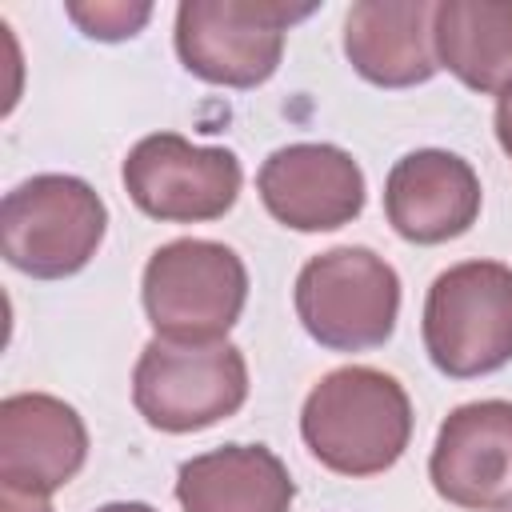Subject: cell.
Listing matches in <instances>:
<instances>
[{"mask_svg": "<svg viewBox=\"0 0 512 512\" xmlns=\"http://www.w3.org/2000/svg\"><path fill=\"white\" fill-rule=\"evenodd\" d=\"M428 0H360L344 16V56L376 88H412L436 76Z\"/></svg>", "mask_w": 512, "mask_h": 512, "instance_id": "13", "label": "cell"}, {"mask_svg": "<svg viewBox=\"0 0 512 512\" xmlns=\"http://www.w3.org/2000/svg\"><path fill=\"white\" fill-rule=\"evenodd\" d=\"M496 140H500L504 156L512 160V88H504L496 96Z\"/></svg>", "mask_w": 512, "mask_h": 512, "instance_id": "17", "label": "cell"}, {"mask_svg": "<svg viewBox=\"0 0 512 512\" xmlns=\"http://www.w3.org/2000/svg\"><path fill=\"white\" fill-rule=\"evenodd\" d=\"M176 500L184 512H288L296 484L272 448L224 444L180 464Z\"/></svg>", "mask_w": 512, "mask_h": 512, "instance_id": "14", "label": "cell"}, {"mask_svg": "<svg viewBox=\"0 0 512 512\" xmlns=\"http://www.w3.org/2000/svg\"><path fill=\"white\" fill-rule=\"evenodd\" d=\"M88 460V428L72 404L48 392L0 400V488L52 496Z\"/></svg>", "mask_w": 512, "mask_h": 512, "instance_id": "11", "label": "cell"}, {"mask_svg": "<svg viewBox=\"0 0 512 512\" xmlns=\"http://www.w3.org/2000/svg\"><path fill=\"white\" fill-rule=\"evenodd\" d=\"M0 512H52V508H48V496H28V492L0 488Z\"/></svg>", "mask_w": 512, "mask_h": 512, "instance_id": "18", "label": "cell"}, {"mask_svg": "<svg viewBox=\"0 0 512 512\" xmlns=\"http://www.w3.org/2000/svg\"><path fill=\"white\" fill-rule=\"evenodd\" d=\"M104 228L108 208L100 192L64 172H40L0 204V252L32 280L76 276L96 256Z\"/></svg>", "mask_w": 512, "mask_h": 512, "instance_id": "3", "label": "cell"}, {"mask_svg": "<svg viewBox=\"0 0 512 512\" xmlns=\"http://www.w3.org/2000/svg\"><path fill=\"white\" fill-rule=\"evenodd\" d=\"M132 204L164 224H200L224 216L244 184V168L228 148H204L180 132H152L124 160Z\"/></svg>", "mask_w": 512, "mask_h": 512, "instance_id": "8", "label": "cell"}, {"mask_svg": "<svg viewBox=\"0 0 512 512\" xmlns=\"http://www.w3.org/2000/svg\"><path fill=\"white\" fill-rule=\"evenodd\" d=\"M312 12L316 4L280 0H184L176 8V56L204 84L256 88L280 68L288 28Z\"/></svg>", "mask_w": 512, "mask_h": 512, "instance_id": "6", "label": "cell"}, {"mask_svg": "<svg viewBox=\"0 0 512 512\" xmlns=\"http://www.w3.org/2000/svg\"><path fill=\"white\" fill-rule=\"evenodd\" d=\"M500 512H512V504H508V508H500Z\"/></svg>", "mask_w": 512, "mask_h": 512, "instance_id": "20", "label": "cell"}, {"mask_svg": "<svg viewBox=\"0 0 512 512\" xmlns=\"http://www.w3.org/2000/svg\"><path fill=\"white\" fill-rule=\"evenodd\" d=\"M432 488L468 512L512 504V404L472 400L448 412L428 456Z\"/></svg>", "mask_w": 512, "mask_h": 512, "instance_id": "9", "label": "cell"}, {"mask_svg": "<svg viewBox=\"0 0 512 512\" xmlns=\"http://www.w3.org/2000/svg\"><path fill=\"white\" fill-rule=\"evenodd\" d=\"M296 316L328 352L380 348L400 316V276L372 248H328L296 276Z\"/></svg>", "mask_w": 512, "mask_h": 512, "instance_id": "5", "label": "cell"}, {"mask_svg": "<svg viewBox=\"0 0 512 512\" xmlns=\"http://www.w3.org/2000/svg\"><path fill=\"white\" fill-rule=\"evenodd\" d=\"M384 216L408 244L456 240L480 216V176L456 152L416 148L384 180Z\"/></svg>", "mask_w": 512, "mask_h": 512, "instance_id": "12", "label": "cell"}, {"mask_svg": "<svg viewBox=\"0 0 512 512\" xmlns=\"http://www.w3.org/2000/svg\"><path fill=\"white\" fill-rule=\"evenodd\" d=\"M256 192L272 220L292 232H332L360 216L364 208V172L352 152L336 144H284L260 172Z\"/></svg>", "mask_w": 512, "mask_h": 512, "instance_id": "10", "label": "cell"}, {"mask_svg": "<svg viewBox=\"0 0 512 512\" xmlns=\"http://www.w3.org/2000/svg\"><path fill=\"white\" fill-rule=\"evenodd\" d=\"M424 352L452 376L472 380L512 360V268L464 260L440 272L424 300Z\"/></svg>", "mask_w": 512, "mask_h": 512, "instance_id": "4", "label": "cell"}, {"mask_svg": "<svg viewBox=\"0 0 512 512\" xmlns=\"http://www.w3.org/2000/svg\"><path fill=\"white\" fill-rule=\"evenodd\" d=\"M432 44L440 68L464 88L488 96L512 88V4L440 0L432 12Z\"/></svg>", "mask_w": 512, "mask_h": 512, "instance_id": "15", "label": "cell"}, {"mask_svg": "<svg viewBox=\"0 0 512 512\" xmlns=\"http://www.w3.org/2000/svg\"><path fill=\"white\" fill-rule=\"evenodd\" d=\"M140 300L160 340L216 344L244 312L248 268L228 244L184 236L148 256Z\"/></svg>", "mask_w": 512, "mask_h": 512, "instance_id": "2", "label": "cell"}, {"mask_svg": "<svg viewBox=\"0 0 512 512\" xmlns=\"http://www.w3.org/2000/svg\"><path fill=\"white\" fill-rule=\"evenodd\" d=\"M300 436L308 452L336 476L388 472L412 440L408 392L380 368H336L304 396Z\"/></svg>", "mask_w": 512, "mask_h": 512, "instance_id": "1", "label": "cell"}, {"mask_svg": "<svg viewBox=\"0 0 512 512\" xmlns=\"http://www.w3.org/2000/svg\"><path fill=\"white\" fill-rule=\"evenodd\" d=\"M248 400L244 352L228 340L176 344L148 340L132 368V404L160 432H200L240 412Z\"/></svg>", "mask_w": 512, "mask_h": 512, "instance_id": "7", "label": "cell"}, {"mask_svg": "<svg viewBox=\"0 0 512 512\" xmlns=\"http://www.w3.org/2000/svg\"><path fill=\"white\" fill-rule=\"evenodd\" d=\"M96 512H156V508H148L140 500H116V504H100Z\"/></svg>", "mask_w": 512, "mask_h": 512, "instance_id": "19", "label": "cell"}, {"mask_svg": "<svg viewBox=\"0 0 512 512\" xmlns=\"http://www.w3.org/2000/svg\"><path fill=\"white\" fill-rule=\"evenodd\" d=\"M64 12H68V20H72L84 36L104 40V44L132 40V36L152 20V4H128V0H92V4L68 0Z\"/></svg>", "mask_w": 512, "mask_h": 512, "instance_id": "16", "label": "cell"}]
</instances>
